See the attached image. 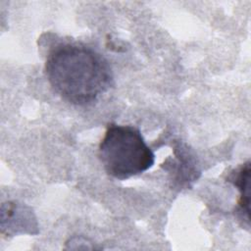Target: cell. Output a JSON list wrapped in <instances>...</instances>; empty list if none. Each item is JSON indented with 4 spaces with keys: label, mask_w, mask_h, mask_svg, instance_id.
<instances>
[{
    "label": "cell",
    "mask_w": 251,
    "mask_h": 251,
    "mask_svg": "<svg viewBox=\"0 0 251 251\" xmlns=\"http://www.w3.org/2000/svg\"><path fill=\"white\" fill-rule=\"evenodd\" d=\"M45 75L53 90L76 106L93 104L114 83L108 60L91 47L77 42L53 47L46 57Z\"/></svg>",
    "instance_id": "6da1fadb"
},
{
    "label": "cell",
    "mask_w": 251,
    "mask_h": 251,
    "mask_svg": "<svg viewBox=\"0 0 251 251\" xmlns=\"http://www.w3.org/2000/svg\"><path fill=\"white\" fill-rule=\"evenodd\" d=\"M227 180L231 182L240 192L238 200L237 213L242 220L249 224V204H250V162L247 161L236 170L232 171L227 176Z\"/></svg>",
    "instance_id": "3957f363"
},
{
    "label": "cell",
    "mask_w": 251,
    "mask_h": 251,
    "mask_svg": "<svg viewBox=\"0 0 251 251\" xmlns=\"http://www.w3.org/2000/svg\"><path fill=\"white\" fill-rule=\"evenodd\" d=\"M98 155L105 172L121 180L144 173L155 162V155L140 130L117 124L108 125Z\"/></svg>",
    "instance_id": "7a4b0ae2"
}]
</instances>
